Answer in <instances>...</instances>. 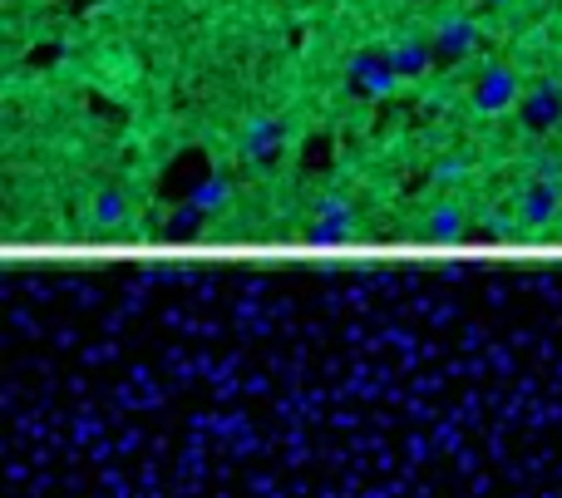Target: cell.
I'll use <instances>...</instances> for the list:
<instances>
[{"label":"cell","mask_w":562,"mask_h":498,"mask_svg":"<svg viewBox=\"0 0 562 498\" xmlns=\"http://www.w3.org/2000/svg\"><path fill=\"white\" fill-rule=\"evenodd\" d=\"M552 212H558V183L538 178L528 192H523V223L542 227V223H552Z\"/></svg>","instance_id":"cell-7"},{"label":"cell","mask_w":562,"mask_h":498,"mask_svg":"<svg viewBox=\"0 0 562 498\" xmlns=\"http://www.w3.org/2000/svg\"><path fill=\"white\" fill-rule=\"evenodd\" d=\"M227 192H233V188H227V178H202V183H198V188H192V192H188V198H192V202H198V208L217 212V208H223V202H227Z\"/></svg>","instance_id":"cell-10"},{"label":"cell","mask_w":562,"mask_h":498,"mask_svg":"<svg viewBox=\"0 0 562 498\" xmlns=\"http://www.w3.org/2000/svg\"><path fill=\"white\" fill-rule=\"evenodd\" d=\"M459 173H464V163L449 159V163H439V169H435V183H449V178H459Z\"/></svg>","instance_id":"cell-14"},{"label":"cell","mask_w":562,"mask_h":498,"mask_svg":"<svg viewBox=\"0 0 562 498\" xmlns=\"http://www.w3.org/2000/svg\"><path fill=\"white\" fill-rule=\"evenodd\" d=\"M118 217H124V192H118V188H104V192H99V202H95V223H99V227H114Z\"/></svg>","instance_id":"cell-12"},{"label":"cell","mask_w":562,"mask_h":498,"mask_svg":"<svg viewBox=\"0 0 562 498\" xmlns=\"http://www.w3.org/2000/svg\"><path fill=\"white\" fill-rule=\"evenodd\" d=\"M474 45H478V30H474V21H464V15H454V21H445L439 25V35L429 40V50H435V64L445 70V64H459L464 54H474Z\"/></svg>","instance_id":"cell-4"},{"label":"cell","mask_w":562,"mask_h":498,"mask_svg":"<svg viewBox=\"0 0 562 498\" xmlns=\"http://www.w3.org/2000/svg\"><path fill=\"white\" fill-rule=\"evenodd\" d=\"M208 217H213L208 208H198L192 198H183L178 208H173V217H168V237H173V242H192V237L202 233V223H208Z\"/></svg>","instance_id":"cell-9"},{"label":"cell","mask_w":562,"mask_h":498,"mask_svg":"<svg viewBox=\"0 0 562 498\" xmlns=\"http://www.w3.org/2000/svg\"><path fill=\"white\" fill-rule=\"evenodd\" d=\"M395 54V70H400V79H420L435 64V50H429L425 40H404V45H390Z\"/></svg>","instance_id":"cell-8"},{"label":"cell","mask_w":562,"mask_h":498,"mask_svg":"<svg viewBox=\"0 0 562 498\" xmlns=\"http://www.w3.org/2000/svg\"><path fill=\"white\" fill-rule=\"evenodd\" d=\"M429 233H435L439 242H454V237L464 233V217H459V208H435V212H429Z\"/></svg>","instance_id":"cell-11"},{"label":"cell","mask_w":562,"mask_h":498,"mask_svg":"<svg viewBox=\"0 0 562 498\" xmlns=\"http://www.w3.org/2000/svg\"><path fill=\"white\" fill-rule=\"evenodd\" d=\"M350 202H340V198H321L316 202V223H311V247H340L346 242V233H350Z\"/></svg>","instance_id":"cell-5"},{"label":"cell","mask_w":562,"mask_h":498,"mask_svg":"<svg viewBox=\"0 0 562 498\" xmlns=\"http://www.w3.org/2000/svg\"><path fill=\"white\" fill-rule=\"evenodd\" d=\"M395 79H400V70H395V54L390 50H361L355 60H350V70H346L350 95H365V99L390 95Z\"/></svg>","instance_id":"cell-1"},{"label":"cell","mask_w":562,"mask_h":498,"mask_svg":"<svg viewBox=\"0 0 562 498\" xmlns=\"http://www.w3.org/2000/svg\"><path fill=\"white\" fill-rule=\"evenodd\" d=\"M282 144H287L282 119H257V124L247 128V153H252V163H262V169H272V163L282 159Z\"/></svg>","instance_id":"cell-6"},{"label":"cell","mask_w":562,"mask_h":498,"mask_svg":"<svg viewBox=\"0 0 562 498\" xmlns=\"http://www.w3.org/2000/svg\"><path fill=\"white\" fill-rule=\"evenodd\" d=\"M519 119L528 134H552V128L562 124V85H552V79L533 85L519 104Z\"/></svg>","instance_id":"cell-2"},{"label":"cell","mask_w":562,"mask_h":498,"mask_svg":"<svg viewBox=\"0 0 562 498\" xmlns=\"http://www.w3.org/2000/svg\"><path fill=\"white\" fill-rule=\"evenodd\" d=\"M330 163V138H307V149H301V169H326Z\"/></svg>","instance_id":"cell-13"},{"label":"cell","mask_w":562,"mask_h":498,"mask_svg":"<svg viewBox=\"0 0 562 498\" xmlns=\"http://www.w3.org/2000/svg\"><path fill=\"white\" fill-rule=\"evenodd\" d=\"M474 104L484 109V114H503L509 104H519V79H513V70L488 64L484 75L474 79Z\"/></svg>","instance_id":"cell-3"}]
</instances>
